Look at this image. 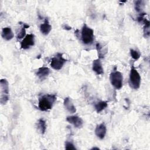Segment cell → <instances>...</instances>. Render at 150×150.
Segmentation results:
<instances>
[{
    "instance_id": "1",
    "label": "cell",
    "mask_w": 150,
    "mask_h": 150,
    "mask_svg": "<svg viewBox=\"0 0 150 150\" xmlns=\"http://www.w3.org/2000/svg\"><path fill=\"white\" fill-rule=\"evenodd\" d=\"M56 96L52 94H47L40 97L38 103L39 110L42 111H46L50 110L56 101Z\"/></svg>"
},
{
    "instance_id": "2",
    "label": "cell",
    "mask_w": 150,
    "mask_h": 150,
    "mask_svg": "<svg viewBox=\"0 0 150 150\" xmlns=\"http://www.w3.org/2000/svg\"><path fill=\"white\" fill-rule=\"evenodd\" d=\"M81 39L85 45H91L94 40L93 30L86 24H84L81 32Z\"/></svg>"
},
{
    "instance_id": "3",
    "label": "cell",
    "mask_w": 150,
    "mask_h": 150,
    "mask_svg": "<svg viewBox=\"0 0 150 150\" xmlns=\"http://www.w3.org/2000/svg\"><path fill=\"white\" fill-rule=\"evenodd\" d=\"M141 80V78L139 73L132 65L131 68L129 77V84L130 87L134 89H138L140 87Z\"/></svg>"
},
{
    "instance_id": "4",
    "label": "cell",
    "mask_w": 150,
    "mask_h": 150,
    "mask_svg": "<svg viewBox=\"0 0 150 150\" xmlns=\"http://www.w3.org/2000/svg\"><path fill=\"white\" fill-rule=\"evenodd\" d=\"M1 96L0 102L2 105L5 104L9 100V83L6 79H2L0 81Z\"/></svg>"
},
{
    "instance_id": "5",
    "label": "cell",
    "mask_w": 150,
    "mask_h": 150,
    "mask_svg": "<svg viewBox=\"0 0 150 150\" xmlns=\"http://www.w3.org/2000/svg\"><path fill=\"white\" fill-rule=\"evenodd\" d=\"M110 80L112 86L117 90L122 88L123 84L122 74L118 71H114L110 75Z\"/></svg>"
},
{
    "instance_id": "6",
    "label": "cell",
    "mask_w": 150,
    "mask_h": 150,
    "mask_svg": "<svg viewBox=\"0 0 150 150\" xmlns=\"http://www.w3.org/2000/svg\"><path fill=\"white\" fill-rule=\"evenodd\" d=\"M67 61V60L63 57L62 53H57L52 58L50 66L52 69L59 70L63 67Z\"/></svg>"
},
{
    "instance_id": "7",
    "label": "cell",
    "mask_w": 150,
    "mask_h": 150,
    "mask_svg": "<svg viewBox=\"0 0 150 150\" xmlns=\"http://www.w3.org/2000/svg\"><path fill=\"white\" fill-rule=\"evenodd\" d=\"M35 45V36L32 33L28 34L21 43V47L22 49H29Z\"/></svg>"
},
{
    "instance_id": "8",
    "label": "cell",
    "mask_w": 150,
    "mask_h": 150,
    "mask_svg": "<svg viewBox=\"0 0 150 150\" xmlns=\"http://www.w3.org/2000/svg\"><path fill=\"white\" fill-rule=\"evenodd\" d=\"M66 121L73 124L74 127L77 128H80L83 125V120L77 115H70L68 116L66 118Z\"/></svg>"
},
{
    "instance_id": "9",
    "label": "cell",
    "mask_w": 150,
    "mask_h": 150,
    "mask_svg": "<svg viewBox=\"0 0 150 150\" xmlns=\"http://www.w3.org/2000/svg\"><path fill=\"white\" fill-rule=\"evenodd\" d=\"M107 128L104 123L103 122L97 125L95 129V134L98 138H100V139H104L105 136Z\"/></svg>"
},
{
    "instance_id": "10",
    "label": "cell",
    "mask_w": 150,
    "mask_h": 150,
    "mask_svg": "<svg viewBox=\"0 0 150 150\" xmlns=\"http://www.w3.org/2000/svg\"><path fill=\"white\" fill-rule=\"evenodd\" d=\"M92 69L97 75H101L104 74V70L102 67L101 62L100 59H95L93 60Z\"/></svg>"
},
{
    "instance_id": "11",
    "label": "cell",
    "mask_w": 150,
    "mask_h": 150,
    "mask_svg": "<svg viewBox=\"0 0 150 150\" xmlns=\"http://www.w3.org/2000/svg\"><path fill=\"white\" fill-rule=\"evenodd\" d=\"M50 73V70L47 67H39L36 72V76L40 80H44L46 79Z\"/></svg>"
},
{
    "instance_id": "12",
    "label": "cell",
    "mask_w": 150,
    "mask_h": 150,
    "mask_svg": "<svg viewBox=\"0 0 150 150\" xmlns=\"http://www.w3.org/2000/svg\"><path fill=\"white\" fill-rule=\"evenodd\" d=\"M1 36L4 39L10 40L13 38L14 34L10 27H5L2 30Z\"/></svg>"
},
{
    "instance_id": "13",
    "label": "cell",
    "mask_w": 150,
    "mask_h": 150,
    "mask_svg": "<svg viewBox=\"0 0 150 150\" xmlns=\"http://www.w3.org/2000/svg\"><path fill=\"white\" fill-rule=\"evenodd\" d=\"M63 104L65 108L70 113H75L76 112V108L72 103L71 99L69 97H66L64 99Z\"/></svg>"
},
{
    "instance_id": "14",
    "label": "cell",
    "mask_w": 150,
    "mask_h": 150,
    "mask_svg": "<svg viewBox=\"0 0 150 150\" xmlns=\"http://www.w3.org/2000/svg\"><path fill=\"white\" fill-rule=\"evenodd\" d=\"M52 30V26L50 25L49 20L45 18L44 22L40 26V30L41 33L44 35H48Z\"/></svg>"
},
{
    "instance_id": "15",
    "label": "cell",
    "mask_w": 150,
    "mask_h": 150,
    "mask_svg": "<svg viewBox=\"0 0 150 150\" xmlns=\"http://www.w3.org/2000/svg\"><path fill=\"white\" fill-rule=\"evenodd\" d=\"M37 128L40 132V133L43 135L46 130V123L44 119L40 118L38 120L37 124H36Z\"/></svg>"
},
{
    "instance_id": "16",
    "label": "cell",
    "mask_w": 150,
    "mask_h": 150,
    "mask_svg": "<svg viewBox=\"0 0 150 150\" xmlns=\"http://www.w3.org/2000/svg\"><path fill=\"white\" fill-rule=\"evenodd\" d=\"M107 106H108V103H107V101H100L94 105L95 109H96L97 112H98V113L101 112Z\"/></svg>"
},
{
    "instance_id": "17",
    "label": "cell",
    "mask_w": 150,
    "mask_h": 150,
    "mask_svg": "<svg viewBox=\"0 0 150 150\" xmlns=\"http://www.w3.org/2000/svg\"><path fill=\"white\" fill-rule=\"evenodd\" d=\"M141 23L144 24V36L145 38H148L149 36V21L146 19V18H144L142 21L141 22Z\"/></svg>"
},
{
    "instance_id": "18",
    "label": "cell",
    "mask_w": 150,
    "mask_h": 150,
    "mask_svg": "<svg viewBox=\"0 0 150 150\" xmlns=\"http://www.w3.org/2000/svg\"><path fill=\"white\" fill-rule=\"evenodd\" d=\"M29 26L26 23H24L23 25V26L22 29H21L20 32L18 33L17 35V39H22L23 37H25V34H26V29L28 28Z\"/></svg>"
},
{
    "instance_id": "19",
    "label": "cell",
    "mask_w": 150,
    "mask_h": 150,
    "mask_svg": "<svg viewBox=\"0 0 150 150\" xmlns=\"http://www.w3.org/2000/svg\"><path fill=\"white\" fill-rule=\"evenodd\" d=\"M143 1H135V9L137 12H141L144 6Z\"/></svg>"
},
{
    "instance_id": "20",
    "label": "cell",
    "mask_w": 150,
    "mask_h": 150,
    "mask_svg": "<svg viewBox=\"0 0 150 150\" xmlns=\"http://www.w3.org/2000/svg\"><path fill=\"white\" fill-rule=\"evenodd\" d=\"M130 54L132 58L135 60H137L141 56V54L138 51L134 50L132 49H130Z\"/></svg>"
},
{
    "instance_id": "21",
    "label": "cell",
    "mask_w": 150,
    "mask_h": 150,
    "mask_svg": "<svg viewBox=\"0 0 150 150\" xmlns=\"http://www.w3.org/2000/svg\"><path fill=\"white\" fill-rule=\"evenodd\" d=\"M96 49L97 50L98 52V59H101V58H103L104 54L103 53V52H102V46H101V45L97 42L96 43Z\"/></svg>"
},
{
    "instance_id": "22",
    "label": "cell",
    "mask_w": 150,
    "mask_h": 150,
    "mask_svg": "<svg viewBox=\"0 0 150 150\" xmlns=\"http://www.w3.org/2000/svg\"><path fill=\"white\" fill-rule=\"evenodd\" d=\"M65 149H69V150H70V149L74 150V149H76V148L75 147V146L72 142L69 141H66L65 142Z\"/></svg>"
},
{
    "instance_id": "23",
    "label": "cell",
    "mask_w": 150,
    "mask_h": 150,
    "mask_svg": "<svg viewBox=\"0 0 150 150\" xmlns=\"http://www.w3.org/2000/svg\"><path fill=\"white\" fill-rule=\"evenodd\" d=\"M99 149L98 148H97V147H93L91 148V149Z\"/></svg>"
}]
</instances>
